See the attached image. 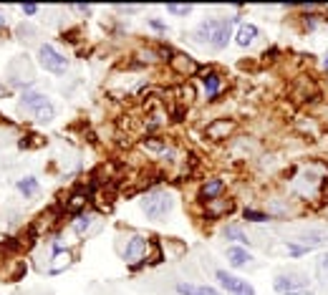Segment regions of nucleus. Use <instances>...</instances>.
<instances>
[{
	"mask_svg": "<svg viewBox=\"0 0 328 295\" xmlns=\"http://www.w3.org/2000/svg\"><path fill=\"white\" fill-rule=\"evenodd\" d=\"M230 28H232V21L215 18V21H207V23H202L197 28V38L212 43L215 48H225L227 41H230Z\"/></svg>",
	"mask_w": 328,
	"mask_h": 295,
	"instance_id": "obj_1",
	"label": "nucleus"
},
{
	"mask_svg": "<svg viewBox=\"0 0 328 295\" xmlns=\"http://www.w3.org/2000/svg\"><path fill=\"white\" fill-rule=\"evenodd\" d=\"M21 106H23L26 111H33L38 121H51V119L56 116V109L48 104V99H46L43 93H26V96L21 99Z\"/></svg>",
	"mask_w": 328,
	"mask_h": 295,
	"instance_id": "obj_2",
	"label": "nucleus"
},
{
	"mask_svg": "<svg viewBox=\"0 0 328 295\" xmlns=\"http://www.w3.org/2000/svg\"><path fill=\"white\" fill-rule=\"evenodd\" d=\"M141 210L146 212V217L159 220V217H164V215L172 210V200H170L167 194H149V197H144Z\"/></svg>",
	"mask_w": 328,
	"mask_h": 295,
	"instance_id": "obj_3",
	"label": "nucleus"
},
{
	"mask_svg": "<svg viewBox=\"0 0 328 295\" xmlns=\"http://www.w3.org/2000/svg\"><path fill=\"white\" fill-rule=\"evenodd\" d=\"M38 58H41V66L51 73H63L68 68V61L53 48V46H41L38 51Z\"/></svg>",
	"mask_w": 328,
	"mask_h": 295,
	"instance_id": "obj_4",
	"label": "nucleus"
},
{
	"mask_svg": "<svg viewBox=\"0 0 328 295\" xmlns=\"http://www.w3.org/2000/svg\"><path fill=\"white\" fill-rule=\"evenodd\" d=\"M217 280H220V285H222L227 292H232V295H255V290L248 285V280H240V277H235V275H230V272H225V270H217Z\"/></svg>",
	"mask_w": 328,
	"mask_h": 295,
	"instance_id": "obj_5",
	"label": "nucleus"
},
{
	"mask_svg": "<svg viewBox=\"0 0 328 295\" xmlns=\"http://www.w3.org/2000/svg\"><path fill=\"white\" fill-rule=\"evenodd\" d=\"M146 252H149V240H144V237H131V242L126 245V262H129V265H136V262L146 260Z\"/></svg>",
	"mask_w": 328,
	"mask_h": 295,
	"instance_id": "obj_6",
	"label": "nucleus"
},
{
	"mask_svg": "<svg viewBox=\"0 0 328 295\" xmlns=\"http://www.w3.org/2000/svg\"><path fill=\"white\" fill-rule=\"evenodd\" d=\"M305 285V277L303 275H278L275 277V290L288 295V292H295Z\"/></svg>",
	"mask_w": 328,
	"mask_h": 295,
	"instance_id": "obj_7",
	"label": "nucleus"
},
{
	"mask_svg": "<svg viewBox=\"0 0 328 295\" xmlns=\"http://www.w3.org/2000/svg\"><path fill=\"white\" fill-rule=\"evenodd\" d=\"M232 131V121L227 119H217L207 126V139H225L227 134Z\"/></svg>",
	"mask_w": 328,
	"mask_h": 295,
	"instance_id": "obj_8",
	"label": "nucleus"
},
{
	"mask_svg": "<svg viewBox=\"0 0 328 295\" xmlns=\"http://www.w3.org/2000/svg\"><path fill=\"white\" fill-rule=\"evenodd\" d=\"M177 290L182 295H220L215 287H207V285H190V282H180Z\"/></svg>",
	"mask_w": 328,
	"mask_h": 295,
	"instance_id": "obj_9",
	"label": "nucleus"
},
{
	"mask_svg": "<svg viewBox=\"0 0 328 295\" xmlns=\"http://www.w3.org/2000/svg\"><path fill=\"white\" fill-rule=\"evenodd\" d=\"M255 38H258V28H255V26H250V23L240 26V31H237V46L248 48V46H250Z\"/></svg>",
	"mask_w": 328,
	"mask_h": 295,
	"instance_id": "obj_10",
	"label": "nucleus"
},
{
	"mask_svg": "<svg viewBox=\"0 0 328 295\" xmlns=\"http://www.w3.org/2000/svg\"><path fill=\"white\" fill-rule=\"evenodd\" d=\"M222 187H225V182L222 179H210V182H205V187H202V200H207V202H212L220 192H222Z\"/></svg>",
	"mask_w": 328,
	"mask_h": 295,
	"instance_id": "obj_11",
	"label": "nucleus"
},
{
	"mask_svg": "<svg viewBox=\"0 0 328 295\" xmlns=\"http://www.w3.org/2000/svg\"><path fill=\"white\" fill-rule=\"evenodd\" d=\"M227 260L232 267H242L245 262H250V252H245L242 247H230L227 250Z\"/></svg>",
	"mask_w": 328,
	"mask_h": 295,
	"instance_id": "obj_12",
	"label": "nucleus"
},
{
	"mask_svg": "<svg viewBox=\"0 0 328 295\" xmlns=\"http://www.w3.org/2000/svg\"><path fill=\"white\" fill-rule=\"evenodd\" d=\"M202 83H205V88H207V96H217V91H220V76L217 73H205L202 76Z\"/></svg>",
	"mask_w": 328,
	"mask_h": 295,
	"instance_id": "obj_13",
	"label": "nucleus"
},
{
	"mask_svg": "<svg viewBox=\"0 0 328 295\" xmlns=\"http://www.w3.org/2000/svg\"><path fill=\"white\" fill-rule=\"evenodd\" d=\"M18 192L26 194V197H33L38 194V182L33 177H26V179H18Z\"/></svg>",
	"mask_w": 328,
	"mask_h": 295,
	"instance_id": "obj_14",
	"label": "nucleus"
},
{
	"mask_svg": "<svg viewBox=\"0 0 328 295\" xmlns=\"http://www.w3.org/2000/svg\"><path fill=\"white\" fill-rule=\"evenodd\" d=\"M91 225H94V217H91V215H78V217L73 220V230H76L78 235L89 232V230H91Z\"/></svg>",
	"mask_w": 328,
	"mask_h": 295,
	"instance_id": "obj_15",
	"label": "nucleus"
},
{
	"mask_svg": "<svg viewBox=\"0 0 328 295\" xmlns=\"http://www.w3.org/2000/svg\"><path fill=\"white\" fill-rule=\"evenodd\" d=\"M53 260H56V262L51 265V272H61V270H63L66 265H68L71 255H68V252H63V250H58V252L53 255Z\"/></svg>",
	"mask_w": 328,
	"mask_h": 295,
	"instance_id": "obj_16",
	"label": "nucleus"
},
{
	"mask_svg": "<svg viewBox=\"0 0 328 295\" xmlns=\"http://www.w3.org/2000/svg\"><path fill=\"white\" fill-rule=\"evenodd\" d=\"M84 205H86V194H84V192H76V194L71 197V202H68V210L76 212V210H81Z\"/></svg>",
	"mask_w": 328,
	"mask_h": 295,
	"instance_id": "obj_17",
	"label": "nucleus"
},
{
	"mask_svg": "<svg viewBox=\"0 0 328 295\" xmlns=\"http://www.w3.org/2000/svg\"><path fill=\"white\" fill-rule=\"evenodd\" d=\"M318 275L328 282V255H323V257L318 260Z\"/></svg>",
	"mask_w": 328,
	"mask_h": 295,
	"instance_id": "obj_18",
	"label": "nucleus"
},
{
	"mask_svg": "<svg viewBox=\"0 0 328 295\" xmlns=\"http://www.w3.org/2000/svg\"><path fill=\"white\" fill-rule=\"evenodd\" d=\"M167 11L175 13V16H187L192 11V6H167Z\"/></svg>",
	"mask_w": 328,
	"mask_h": 295,
	"instance_id": "obj_19",
	"label": "nucleus"
},
{
	"mask_svg": "<svg viewBox=\"0 0 328 295\" xmlns=\"http://www.w3.org/2000/svg\"><path fill=\"white\" fill-rule=\"evenodd\" d=\"M245 220H250V222H265L268 217H265L263 212H253V210H245Z\"/></svg>",
	"mask_w": 328,
	"mask_h": 295,
	"instance_id": "obj_20",
	"label": "nucleus"
},
{
	"mask_svg": "<svg viewBox=\"0 0 328 295\" xmlns=\"http://www.w3.org/2000/svg\"><path fill=\"white\" fill-rule=\"evenodd\" d=\"M227 237H235L237 242H242V245H248V237L237 230V227H227Z\"/></svg>",
	"mask_w": 328,
	"mask_h": 295,
	"instance_id": "obj_21",
	"label": "nucleus"
},
{
	"mask_svg": "<svg viewBox=\"0 0 328 295\" xmlns=\"http://www.w3.org/2000/svg\"><path fill=\"white\" fill-rule=\"evenodd\" d=\"M36 11H38V6H36V3H23V13H26V16H33Z\"/></svg>",
	"mask_w": 328,
	"mask_h": 295,
	"instance_id": "obj_22",
	"label": "nucleus"
},
{
	"mask_svg": "<svg viewBox=\"0 0 328 295\" xmlns=\"http://www.w3.org/2000/svg\"><path fill=\"white\" fill-rule=\"evenodd\" d=\"M288 295H310V292H305V290H295V292H288Z\"/></svg>",
	"mask_w": 328,
	"mask_h": 295,
	"instance_id": "obj_23",
	"label": "nucleus"
},
{
	"mask_svg": "<svg viewBox=\"0 0 328 295\" xmlns=\"http://www.w3.org/2000/svg\"><path fill=\"white\" fill-rule=\"evenodd\" d=\"M323 63H325V68H328V56H325V61H323Z\"/></svg>",
	"mask_w": 328,
	"mask_h": 295,
	"instance_id": "obj_24",
	"label": "nucleus"
},
{
	"mask_svg": "<svg viewBox=\"0 0 328 295\" xmlns=\"http://www.w3.org/2000/svg\"><path fill=\"white\" fill-rule=\"evenodd\" d=\"M0 26H3V18H0Z\"/></svg>",
	"mask_w": 328,
	"mask_h": 295,
	"instance_id": "obj_25",
	"label": "nucleus"
}]
</instances>
